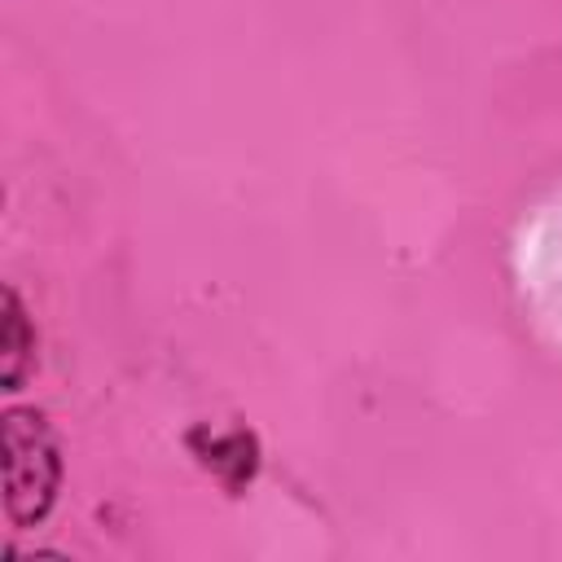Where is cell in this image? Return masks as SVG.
Returning a JSON list of instances; mask_svg holds the SVG:
<instances>
[{"label": "cell", "mask_w": 562, "mask_h": 562, "mask_svg": "<svg viewBox=\"0 0 562 562\" xmlns=\"http://www.w3.org/2000/svg\"><path fill=\"white\" fill-rule=\"evenodd\" d=\"M4 439V514L13 527H31L48 514L61 479V457L48 422L35 408H9L0 422Z\"/></svg>", "instance_id": "6da1fadb"}, {"label": "cell", "mask_w": 562, "mask_h": 562, "mask_svg": "<svg viewBox=\"0 0 562 562\" xmlns=\"http://www.w3.org/2000/svg\"><path fill=\"white\" fill-rule=\"evenodd\" d=\"M31 351H35V338L26 329V312L18 303L13 290H4V338H0V373H4V391H18L22 378H26V364H31Z\"/></svg>", "instance_id": "7a4b0ae2"}]
</instances>
